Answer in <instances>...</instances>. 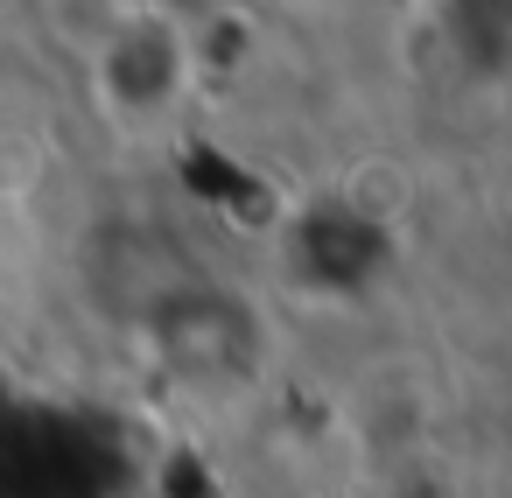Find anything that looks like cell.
<instances>
[{"mask_svg":"<svg viewBox=\"0 0 512 498\" xmlns=\"http://www.w3.org/2000/svg\"><path fill=\"white\" fill-rule=\"evenodd\" d=\"M85 71H92V99L106 106V120L127 127V134H148L190 99L197 50H190V29L169 8L134 0L120 15V29L85 57Z\"/></svg>","mask_w":512,"mask_h":498,"instance_id":"1","label":"cell"},{"mask_svg":"<svg viewBox=\"0 0 512 498\" xmlns=\"http://www.w3.org/2000/svg\"><path fill=\"white\" fill-rule=\"evenodd\" d=\"M134 8V0H43V15H50V36L85 64L113 29H120V15Z\"/></svg>","mask_w":512,"mask_h":498,"instance_id":"2","label":"cell"}]
</instances>
